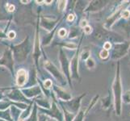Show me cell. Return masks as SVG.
<instances>
[{
  "label": "cell",
  "mask_w": 130,
  "mask_h": 121,
  "mask_svg": "<svg viewBox=\"0 0 130 121\" xmlns=\"http://www.w3.org/2000/svg\"><path fill=\"white\" fill-rule=\"evenodd\" d=\"M112 92H113V98H114L116 115L120 116L121 115V111H122V95H123L121 78H120V61L117 62V66H116V75L112 84Z\"/></svg>",
  "instance_id": "6da1fadb"
},
{
  "label": "cell",
  "mask_w": 130,
  "mask_h": 121,
  "mask_svg": "<svg viewBox=\"0 0 130 121\" xmlns=\"http://www.w3.org/2000/svg\"><path fill=\"white\" fill-rule=\"evenodd\" d=\"M130 47V41L124 40L123 42L116 43L113 44L111 52V58L115 61H119L120 58L125 57L128 53Z\"/></svg>",
  "instance_id": "7a4b0ae2"
},
{
  "label": "cell",
  "mask_w": 130,
  "mask_h": 121,
  "mask_svg": "<svg viewBox=\"0 0 130 121\" xmlns=\"http://www.w3.org/2000/svg\"><path fill=\"white\" fill-rule=\"evenodd\" d=\"M130 4V1H124L123 2V3H121L120 5L116 9V11H114V13L111 15L108 19H107L106 24H105V27L106 29H110V28L112 26L116 21H117L120 17H121V14L122 12L127 9V7L129 6Z\"/></svg>",
  "instance_id": "3957f363"
},
{
  "label": "cell",
  "mask_w": 130,
  "mask_h": 121,
  "mask_svg": "<svg viewBox=\"0 0 130 121\" xmlns=\"http://www.w3.org/2000/svg\"><path fill=\"white\" fill-rule=\"evenodd\" d=\"M108 3L109 1H92L87 11H99L104 8Z\"/></svg>",
  "instance_id": "277c9868"
},
{
  "label": "cell",
  "mask_w": 130,
  "mask_h": 121,
  "mask_svg": "<svg viewBox=\"0 0 130 121\" xmlns=\"http://www.w3.org/2000/svg\"><path fill=\"white\" fill-rule=\"evenodd\" d=\"M27 81V72L24 70H20L17 74V83L19 86H23Z\"/></svg>",
  "instance_id": "5b68a950"
},
{
  "label": "cell",
  "mask_w": 130,
  "mask_h": 121,
  "mask_svg": "<svg viewBox=\"0 0 130 121\" xmlns=\"http://www.w3.org/2000/svg\"><path fill=\"white\" fill-rule=\"evenodd\" d=\"M122 102L126 104H130V90H128L122 95Z\"/></svg>",
  "instance_id": "8992f818"
},
{
  "label": "cell",
  "mask_w": 130,
  "mask_h": 121,
  "mask_svg": "<svg viewBox=\"0 0 130 121\" xmlns=\"http://www.w3.org/2000/svg\"><path fill=\"white\" fill-rule=\"evenodd\" d=\"M111 96L108 95L107 98H105L104 99H103V107L104 109H107L110 107L111 105Z\"/></svg>",
  "instance_id": "52a82bcc"
},
{
  "label": "cell",
  "mask_w": 130,
  "mask_h": 121,
  "mask_svg": "<svg viewBox=\"0 0 130 121\" xmlns=\"http://www.w3.org/2000/svg\"><path fill=\"white\" fill-rule=\"evenodd\" d=\"M87 66L88 68L91 69V68H94V67L95 66V62L94 61L91 57H88L87 60Z\"/></svg>",
  "instance_id": "ba28073f"
},
{
  "label": "cell",
  "mask_w": 130,
  "mask_h": 121,
  "mask_svg": "<svg viewBox=\"0 0 130 121\" xmlns=\"http://www.w3.org/2000/svg\"><path fill=\"white\" fill-rule=\"evenodd\" d=\"M110 56V53H109V51L107 50H105V49H103V50L100 52V57L102 58V59H107V57Z\"/></svg>",
  "instance_id": "9c48e42d"
},
{
  "label": "cell",
  "mask_w": 130,
  "mask_h": 121,
  "mask_svg": "<svg viewBox=\"0 0 130 121\" xmlns=\"http://www.w3.org/2000/svg\"><path fill=\"white\" fill-rule=\"evenodd\" d=\"M121 18L124 20H128L130 18V11L128 9H125V10L122 12Z\"/></svg>",
  "instance_id": "30bf717a"
},
{
  "label": "cell",
  "mask_w": 130,
  "mask_h": 121,
  "mask_svg": "<svg viewBox=\"0 0 130 121\" xmlns=\"http://www.w3.org/2000/svg\"><path fill=\"white\" fill-rule=\"evenodd\" d=\"M111 48H112V44H111V43L110 41L104 42V49L109 51V50H111Z\"/></svg>",
  "instance_id": "8fae6325"
},
{
  "label": "cell",
  "mask_w": 130,
  "mask_h": 121,
  "mask_svg": "<svg viewBox=\"0 0 130 121\" xmlns=\"http://www.w3.org/2000/svg\"><path fill=\"white\" fill-rule=\"evenodd\" d=\"M66 5V1H60L58 3V8H59V10L61 11L64 10Z\"/></svg>",
  "instance_id": "7c38bea8"
},
{
  "label": "cell",
  "mask_w": 130,
  "mask_h": 121,
  "mask_svg": "<svg viewBox=\"0 0 130 121\" xmlns=\"http://www.w3.org/2000/svg\"><path fill=\"white\" fill-rule=\"evenodd\" d=\"M83 31H84V32L86 33V34H91L92 32V28L91 26H86L85 28H83Z\"/></svg>",
  "instance_id": "4fadbf2b"
},
{
  "label": "cell",
  "mask_w": 130,
  "mask_h": 121,
  "mask_svg": "<svg viewBox=\"0 0 130 121\" xmlns=\"http://www.w3.org/2000/svg\"><path fill=\"white\" fill-rule=\"evenodd\" d=\"M66 34V29L62 28V29H61V30L59 31V36H60L61 37H65Z\"/></svg>",
  "instance_id": "5bb4252c"
},
{
  "label": "cell",
  "mask_w": 130,
  "mask_h": 121,
  "mask_svg": "<svg viewBox=\"0 0 130 121\" xmlns=\"http://www.w3.org/2000/svg\"><path fill=\"white\" fill-rule=\"evenodd\" d=\"M51 86H52V82L50 80L45 81V82H44V87H45L46 88H49Z\"/></svg>",
  "instance_id": "9a60e30c"
},
{
  "label": "cell",
  "mask_w": 130,
  "mask_h": 121,
  "mask_svg": "<svg viewBox=\"0 0 130 121\" xmlns=\"http://www.w3.org/2000/svg\"><path fill=\"white\" fill-rule=\"evenodd\" d=\"M83 111H81L80 114L78 115V117H77V119H76L75 121H83Z\"/></svg>",
  "instance_id": "2e32d148"
},
{
  "label": "cell",
  "mask_w": 130,
  "mask_h": 121,
  "mask_svg": "<svg viewBox=\"0 0 130 121\" xmlns=\"http://www.w3.org/2000/svg\"><path fill=\"white\" fill-rule=\"evenodd\" d=\"M80 26L82 27V28H85L86 26H87V21L86 20H83L82 21H81V23H80Z\"/></svg>",
  "instance_id": "e0dca14e"
},
{
  "label": "cell",
  "mask_w": 130,
  "mask_h": 121,
  "mask_svg": "<svg viewBox=\"0 0 130 121\" xmlns=\"http://www.w3.org/2000/svg\"><path fill=\"white\" fill-rule=\"evenodd\" d=\"M8 37L10 38V39H14L15 37V32H13V31H11V32H9L8 34Z\"/></svg>",
  "instance_id": "ac0fdd59"
},
{
  "label": "cell",
  "mask_w": 130,
  "mask_h": 121,
  "mask_svg": "<svg viewBox=\"0 0 130 121\" xmlns=\"http://www.w3.org/2000/svg\"><path fill=\"white\" fill-rule=\"evenodd\" d=\"M8 10H9V11H11V12L14 11V10H15V7L13 6V5H10V7H9V8H8Z\"/></svg>",
  "instance_id": "d6986e66"
},
{
  "label": "cell",
  "mask_w": 130,
  "mask_h": 121,
  "mask_svg": "<svg viewBox=\"0 0 130 121\" xmlns=\"http://www.w3.org/2000/svg\"><path fill=\"white\" fill-rule=\"evenodd\" d=\"M74 19V15H70L68 16V20H69V21H73Z\"/></svg>",
  "instance_id": "ffe728a7"
},
{
  "label": "cell",
  "mask_w": 130,
  "mask_h": 121,
  "mask_svg": "<svg viewBox=\"0 0 130 121\" xmlns=\"http://www.w3.org/2000/svg\"><path fill=\"white\" fill-rule=\"evenodd\" d=\"M21 3H29V1H21Z\"/></svg>",
  "instance_id": "44dd1931"
},
{
  "label": "cell",
  "mask_w": 130,
  "mask_h": 121,
  "mask_svg": "<svg viewBox=\"0 0 130 121\" xmlns=\"http://www.w3.org/2000/svg\"><path fill=\"white\" fill-rule=\"evenodd\" d=\"M128 56L130 57V47H129V49H128Z\"/></svg>",
  "instance_id": "7402d4cb"
},
{
  "label": "cell",
  "mask_w": 130,
  "mask_h": 121,
  "mask_svg": "<svg viewBox=\"0 0 130 121\" xmlns=\"http://www.w3.org/2000/svg\"><path fill=\"white\" fill-rule=\"evenodd\" d=\"M128 66H129V68H130V60H129V61H128Z\"/></svg>",
  "instance_id": "603a6c76"
},
{
  "label": "cell",
  "mask_w": 130,
  "mask_h": 121,
  "mask_svg": "<svg viewBox=\"0 0 130 121\" xmlns=\"http://www.w3.org/2000/svg\"><path fill=\"white\" fill-rule=\"evenodd\" d=\"M20 121H23V120H20Z\"/></svg>",
  "instance_id": "cb8c5ba5"
}]
</instances>
